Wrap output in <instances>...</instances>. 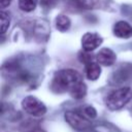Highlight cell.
Segmentation results:
<instances>
[{
  "mask_svg": "<svg viewBox=\"0 0 132 132\" xmlns=\"http://www.w3.org/2000/svg\"><path fill=\"white\" fill-rule=\"evenodd\" d=\"M70 25H71V21L67 15L60 14V15L57 16V19H56V27H57V29L59 31H61V32L67 31L70 28Z\"/></svg>",
  "mask_w": 132,
  "mask_h": 132,
  "instance_id": "cell-11",
  "label": "cell"
},
{
  "mask_svg": "<svg viewBox=\"0 0 132 132\" xmlns=\"http://www.w3.org/2000/svg\"><path fill=\"white\" fill-rule=\"evenodd\" d=\"M69 93H70L71 97H73V98H75V99H81V98H84V97L86 96V94H87V86H86V84H85L82 80H80V81L76 82V84L70 89Z\"/></svg>",
  "mask_w": 132,
  "mask_h": 132,
  "instance_id": "cell-10",
  "label": "cell"
},
{
  "mask_svg": "<svg viewBox=\"0 0 132 132\" xmlns=\"http://www.w3.org/2000/svg\"><path fill=\"white\" fill-rule=\"evenodd\" d=\"M80 80H82L81 75L76 70L61 69L55 73L51 88L55 93L61 94L64 92H69L70 89Z\"/></svg>",
  "mask_w": 132,
  "mask_h": 132,
  "instance_id": "cell-1",
  "label": "cell"
},
{
  "mask_svg": "<svg viewBox=\"0 0 132 132\" xmlns=\"http://www.w3.org/2000/svg\"><path fill=\"white\" fill-rule=\"evenodd\" d=\"M75 6L82 9H95L104 6L107 0H73Z\"/></svg>",
  "mask_w": 132,
  "mask_h": 132,
  "instance_id": "cell-8",
  "label": "cell"
},
{
  "mask_svg": "<svg viewBox=\"0 0 132 132\" xmlns=\"http://www.w3.org/2000/svg\"><path fill=\"white\" fill-rule=\"evenodd\" d=\"M84 114L88 119L92 120V119H95L97 117V111H96V109L93 106H86L84 108Z\"/></svg>",
  "mask_w": 132,
  "mask_h": 132,
  "instance_id": "cell-14",
  "label": "cell"
},
{
  "mask_svg": "<svg viewBox=\"0 0 132 132\" xmlns=\"http://www.w3.org/2000/svg\"><path fill=\"white\" fill-rule=\"evenodd\" d=\"M85 71H86V75L90 80H96L99 78L100 74H101V68L98 62H89L87 64H85Z\"/></svg>",
  "mask_w": 132,
  "mask_h": 132,
  "instance_id": "cell-9",
  "label": "cell"
},
{
  "mask_svg": "<svg viewBox=\"0 0 132 132\" xmlns=\"http://www.w3.org/2000/svg\"><path fill=\"white\" fill-rule=\"evenodd\" d=\"M66 122L73 128L79 131H84L89 129L92 126V123L90 121V119H88L85 114L79 113L77 111H73V110H67L64 114Z\"/></svg>",
  "mask_w": 132,
  "mask_h": 132,
  "instance_id": "cell-3",
  "label": "cell"
},
{
  "mask_svg": "<svg viewBox=\"0 0 132 132\" xmlns=\"http://www.w3.org/2000/svg\"><path fill=\"white\" fill-rule=\"evenodd\" d=\"M132 99V89L123 87L111 91L105 99V104L110 110H118L123 108Z\"/></svg>",
  "mask_w": 132,
  "mask_h": 132,
  "instance_id": "cell-2",
  "label": "cell"
},
{
  "mask_svg": "<svg viewBox=\"0 0 132 132\" xmlns=\"http://www.w3.org/2000/svg\"><path fill=\"white\" fill-rule=\"evenodd\" d=\"M9 23H10V14L7 11L2 10L0 13V28H1V34H4L8 27H9Z\"/></svg>",
  "mask_w": 132,
  "mask_h": 132,
  "instance_id": "cell-12",
  "label": "cell"
},
{
  "mask_svg": "<svg viewBox=\"0 0 132 132\" xmlns=\"http://www.w3.org/2000/svg\"><path fill=\"white\" fill-rule=\"evenodd\" d=\"M116 60L117 56L114 52L107 47L101 48L96 55V61L103 66H111L112 64H114Z\"/></svg>",
  "mask_w": 132,
  "mask_h": 132,
  "instance_id": "cell-6",
  "label": "cell"
},
{
  "mask_svg": "<svg viewBox=\"0 0 132 132\" xmlns=\"http://www.w3.org/2000/svg\"><path fill=\"white\" fill-rule=\"evenodd\" d=\"M102 41L103 39L98 33L87 32L81 37V46L86 52H93L102 43Z\"/></svg>",
  "mask_w": 132,
  "mask_h": 132,
  "instance_id": "cell-5",
  "label": "cell"
},
{
  "mask_svg": "<svg viewBox=\"0 0 132 132\" xmlns=\"http://www.w3.org/2000/svg\"><path fill=\"white\" fill-rule=\"evenodd\" d=\"M38 0H19V7L23 11H32L36 8Z\"/></svg>",
  "mask_w": 132,
  "mask_h": 132,
  "instance_id": "cell-13",
  "label": "cell"
},
{
  "mask_svg": "<svg viewBox=\"0 0 132 132\" xmlns=\"http://www.w3.org/2000/svg\"><path fill=\"white\" fill-rule=\"evenodd\" d=\"M11 0H0V6L1 8H5L10 4Z\"/></svg>",
  "mask_w": 132,
  "mask_h": 132,
  "instance_id": "cell-16",
  "label": "cell"
},
{
  "mask_svg": "<svg viewBox=\"0 0 132 132\" xmlns=\"http://www.w3.org/2000/svg\"><path fill=\"white\" fill-rule=\"evenodd\" d=\"M113 34L119 38H130L132 37V26L125 21H119L113 26Z\"/></svg>",
  "mask_w": 132,
  "mask_h": 132,
  "instance_id": "cell-7",
  "label": "cell"
},
{
  "mask_svg": "<svg viewBox=\"0 0 132 132\" xmlns=\"http://www.w3.org/2000/svg\"><path fill=\"white\" fill-rule=\"evenodd\" d=\"M22 108L29 114L34 117H41L46 112L45 105L36 97L27 96L22 101Z\"/></svg>",
  "mask_w": 132,
  "mask_h": 132,
  "instance_id": "cell-4",
  "label": "cell"
},
{
  "mask_svg": "<svg viewBox=\"0 0 132 132\" xmlns=\"http://www.w3.org/2000/svg\"><path fill=\"white\" fill-rule=\"evenodd\" d=\"M58 0H40V4L42 7L46 8V9H50V8H53L56 6Z\"/></svg>",
  "mask_w": 132,
  "mask_h": 132,
  "instance_id": "cell-15",
  "label": "cell"
}]
</instances>
